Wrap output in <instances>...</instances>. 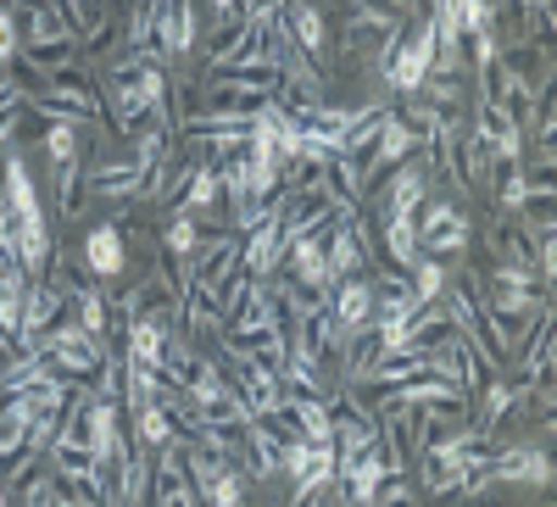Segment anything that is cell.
Masks as SVG:
<instances>
[{
    "label": "cell",
    "instance_id": "obj_2",
    "mask_svg": "<svg viewBox=\"0 0 557 507\" xmlns=\"http://www.w3.org/2000/svg\"><path fill=\"white\" fill-rule=\"evenodd\" d=\"M73 435H78V446L96 457V463L107 469V463H117L123 457V430H117V401H89L84 412H78V424H73Z\"/></svg>",
    "mask_w": 557,
    "mask_h": 507
},
{
    "label": "cell",
    "instance_id": "obj_17",
    "mask_svg": "<svg viewBox=\"0 0 557 507\" xmlns=\"http://www.w3.org/2000/svg\"><path fill=\"white\" fill-rule=\"evenodd\" d=\"M139 184H146V173H139L134 162H123V168H107V173H96V184H89V190H96V196H134Z\"/></svg>",
    "mask_w": 557,
    "mask_h": 507
},
{
    "label": "cell",
    "instance_id": "obj_1",
    "mask_svg": "<svg viewBox=\"0 0 557 507\" xmlns=\"http://www.w3.org/2000/svg\"><path fill=\"white\" fill-rule=\"evenodd\" d=\"M435 57H441L435 23H418L407 39H396V45H391V57H385V78H391V89H401V96H412V89H424V84H430Z\"/></svg>",
    "mask_w": 557,
    "mask_h": 507
},
{
    "label": "cell",
    "instance_id": "obj_16",
    "mask_svg": "<svg viewBox=\"0 0 557 507\" xmlns=\"http://www.w3.org/2000/svg\"><path fill=\"white\" fill-rule=\"evenodd\" d=\"M218 190H223V173L218 168H196L190 173V190H184V212H207L218 201Z\"/></svg>",
    "mask_w": 557,
    "mask_h": 507
},
{
    "label": "cell",
    "instance_id": "obj_14",
    "mask_svg": "<svg viewBox=\"0 0 557 507\" xmlns=\"http://www.w3.org/2000/svg\"><path fill=\"white\" fill-rule=\"evenodd\" d=\"M385 246L401 268H412V257H418V218L412 212H385Z\"/></svg>",
    "mask_w": 557,
    "mask_h": 507
},
{
    "label": "cell",
    "instance_id": "obj_28",
    "mask_svg": "<svg viewBox=\"0 0 557 507\" xmlns=\"http://www.w3.org/2000/svg\"><path fill=\"white\" fill-rule=\"evenodd\" d=\"M0 7H12V0H0Z\"/></svg>",
    "mask_w": 557,
    "mask_h": 507
},
{
    "label": "cell",
    "instance_id": "obj_6",
    "mask_svg": "<svg viewBox=\"0 0 557 507\" xmlns=\"http://www.w3.org/2000/svg\"><path fill=\"white\" fill-rule=\"evenodd\" d=\"M84 268L96 273V280H117L128 268V246H123V228L117 223H96L84 235Z\"/></svg>",
    "mask_w": 557,
    "mask_h": 507
},
{
    "label": "cell",
    "instance_id": "obj_7",
    "mask_svg": "<svg viewBox=\"0 0 557 507\" xmlns=\"http://www.w3.org/2000/svg\"><path fill=\"white\" fill-rule=\"evenodd\" d=\"M7 207L17 223H45V207H39V190H34V178H28V162L12 151L7 157Z\"/></svg>",
    "mask_w": 557,
    "mask_h": 507
},
{
    "label": "cell",
    "instance_id": "obj_26",
    "mask_svg": "<svg viewBox=\"0 0 557 507\" xmlns=\"http://www.w3.org/2000/svg\"><path fill=\"white\" fill-rule=\"evenodd\" d=\"M502 201H507V207H524V201H530V184H524V178H507Z\"/></svg>",
    "mask_w": 557,
    "mask_h": 507
},
{
    "label": "cell",
    "instance_id": "obj_25",
    "mask_svg": "<svg viewBox=\"0 0 557 507\" xmlns=\"http://www.w3.org/2000/svg\"><path fill=\"white\" fill-rule=\"evenodd\" d=\"M17 57V23H12V7H0V67Z\"/></svg>",
    "mask_w": 557,
    "mask_h": 507
},
{
    "label": "cell",
    "instance_id": "obj_11",
    "mask_svg": "<svg viewBox=\"0 0 557 507\" xmlns=\"http://www.w3.org/2000/svg\"><path fill=\"white\" fill-rule=\"evenodd\" d=\"M412 296H418V307H430V301L446 296V262L441 257H430V251L412 257Z\"/></svg>",
    "mask_w": 557,
    "mask_h": 507
},
{
    "label": "cell",
    "instance_id": "obj_3",
    "mask_svg": "<svg viewBox=\"0 0 557 507\" xmlns=\"http://www.w3.org/2000/svg\"><path fill=\"white\" fill-rule=\"evenodd\" d=\"M485 480L491 485H552V457L541 446H507L485 457Z\"/></svg>",
    "mask_w": 557,
    "mask_h": 507
},
{
    "label": "cell",
    "instance_id": "obj_23",
    "mask_svg": "<svg viewBox=\"0 0 557 507\" xmlns=\"http://www.w3.org/2000/svg\"><path fill=\"white\" fill-rule=\"evenodd\" d=\"M451 218H462V212H457V207H446V201H435V207L424 212V223H418V240H430V235H435V228H446Z\"/></svg>",
    "mask_w": 557,
    "mask_h": 507
},
{
    "label": "cell",
    "instance_id": "obj_20",
    "mask_svg": "<svg viewBox=\"0 0 557 507\" xmlns=\"http://www.w3.org/2000/svg\"><path fill=\"white\" fill-rule=\"evenodd\" d=\"M462 246H469V223H462V218H451L446 228H435L430 240H418V251H430V257H451Z\"/></svg>",
    "mask_w": 557,
    "mask_h": 507
},
{
    "label": "cell",
    "instance_id": "obj_18",
    "mask_svg": "<svg viewBox=\"0 0 557 507\" xmlns=\"http://www.w3.org/2000/svg\"><path fill=\"white\" fill-rule=\"evenodd\" d=\"M139 441H146V446H168V441H173V412H168L162 401L139 407Z\"/></svg>",
    "mask_w": 557,
    "mask_h": 507
},
{
    "label": "cell",
    "instance_id": "obj_10",
    "mask_svg": "<svg viewBox=\"0 0 557 507\" xmlns=\"http://www.w3.org/2000/svg\"><path fill=\"white\" fill-rule=\"evenodd\" d=\"M323 262H330V280H346V273L362 268V235H357V223H341L335 228V246L323 251Z\"/></svg>",
    "mask_w": 557,
    "mask_h": 507
},
{
    "label": "cell",
    "instance_id": "obj_12",
    "mask_svg": "<svg viewBox=\"0 0 557 507\" xmlns=\"http://www.w3.org/2000/svg\"><path fill=\"white\" fill-rule=\"evenodd\" d=\"M45 157H51V168H73L78 162V123L73 118L45 123Z\"/></svg>",
    "mask_w": 557,
    "mask_h": 507
},
{
    "label": "cell",
    "instance_id": "obj_22",
    "mask_svg": "<svg viewBox=\"0 0 557 507\" xmlns=\"http://www.w3.org/2000/svg\"><path fill=\"white\" fill-rule=\"evenodd\" d=\"M78 324H84L89 335L107 330V301H101L96 290H78Z\"/></svg>",
    "mask_w": 557,
    "mask_h": 507
},
{
    "label": "cell",
    "instance_id": "obj_8",
    "mask_svg": "<svg viewBox=\"0 0 557 507\" xmlns=\"http://www.w3.org/2000/svg\"><path fill=\"white\" fill-rule=\"evenodd\" d=\"M290 268H296V280L318 296V290H330L335 280H330V262H323V246H318V235H312V228H307V235H296L290 246Z\"/></svg>",
    "mask_w": 557,
    "mask_h": 507
},
{
    "label": "cell",
    "instance_id": "obj_4",
    "mask_svg": "<svg viewBox=\"0 0 557 507\" xmlns=\"http://www.w3.org/2000/svg\"><path fill=\"white\" fill-rule=\"evenodd\" d=\"M151 28H157L162 57H184L196 45V12H190V0H151Z\"/></svg>",
    "mask_w": 557,
    "mask_h": 507
},
{
    "label": "cell",
    "instance_id": "obj_21",
    "mask_svg": "<svg viewBox=\"0 0 557 507\" xmlns=\"http://www.w3.org/2000/svg\"><path fill=\"white\" fill-rule=\"evenodd\" d=\"M162 240H168V251H173V257H190V251L201 246V228H196V212H178V218L168 223V235H162Z\"/></svg>",
    "mask_w": 557,
    "mask_h": 507
},
{
    "label": "cell",
    "instance_id": "obj_24",
    "mask_svg": "<svg viewBox=\"0 0 557 507\" xmlns=\"http://www.w3.org/2000/svg\"><path fill=\"white\" fill-rule=\"evenodd\" d=\"M507 401H513V391H507V385H491V391H485V407H480V424H496L502 412H507Z\"/></svg>",
    "mask_w": 557,
    "mask_h": 507
},
{
    "label": "cell",
    "instance_id": "obj_9",
    "mask_svg": "<svg viewBox=\"0 0 557 507\" xmlns=\"http://www.w3.org/2000/svg\"><path fill=\"white\" fill-rule=\"evenodd\" d=\"M128 357L146 362V368H162V357H168V330L157 324V318H139V324H128Z\"/></svg>",
    "mask_w": 557,
    "mask_h": 507
},
{
    "label": "cell",
    "instance_id": "obj_27",
    "mask_svg": "<svg viewBox=\"0 0 557 507\" xmlns=\"http://www.w3.org/2000/svg\"><path fill=\"white\" fill-rule=\"evenodd\" d=\"M7 357H12V335L0 330V368H7Z\"/></svg>",
    "mask_w": 557,
    "mask_h": 507
},
{
    "label": "cell",
    "instance_id": "obj_5",
    "mask_svg": "<svg viewBox=\"0 0 557 507\" xmlns=\"http://www.w3.org/2000/svg\"><path fill=\"white\" fill-rule=\"evenodd\" d=\"M335 324H341V335H362V330H374V285L357 280V273L335 280Z\"/></svg>",
    "mask_w": 557,
    "mask_h": 507
},
{
    "label": "cell",
    "instance_id": "obj_19",
    "mask_svg": "<svg viewBox=\"0 0 557 507\" xmlns=\"http://www.w3.org/2000/svg\"><path fill=\"white\" fill-rule=\"evenodd\" d=\"M418 201H424V173L401 168V173L391 178V212H418Z\"/></svg>",
    "mask_w": 557,
    "mask_h": 507
},
{
    "label": "cell",
    "instance_id": "obj_15",
    "mask_svg": "<svg viewBox=\"0 0 557 507\" xmlns=\"http://www.w3.org/2000/svg\"><path fill=\"white\" fill-rule=\"evenodd\" d=\"M290 28H296V45H301L307 57L323 51V17H318L312 0H296V7H290Z\"/></svg>",
    "mask_w": 557,
    "mask_h": 507
},
{
    "label": "cell",
    "instance_id": "obj_13",
    "mask_svg": "<svg viewBox=\"0 0 557 507\" xmlns=\"http://www.w3.org/2000/svg\"><path fill=\"white\" fill-rule=\"evenodd\" d=\"M412 140H418L412 123H401V118L385 112V128H380V140H374V162H380V168H396V162L412 151Z\"/></svg>",
    "mask_w": 557,
    "mask_h": 507
}]
</instances>
